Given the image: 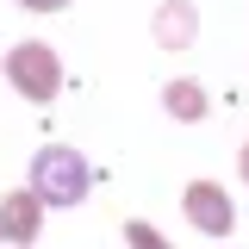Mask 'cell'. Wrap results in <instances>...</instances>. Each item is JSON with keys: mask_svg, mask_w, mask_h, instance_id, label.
<instances>
[{"mask_svg": "<svg viewBox=\"0 0 249 249\" xmlns=\"http://www.w3.org/2000/svg\"><path fill=\"white\" fill-rule=\"evenodd\" d=\"M88 156L69 150V143H44V150L31 156V193L44 199V206H56V212H69V206H81L88 199Z\"/></svg>", "mask_w": 249, "mask_h": 249, "instance_id": "obj_1", "label": "cell"}, {"mask_svg": "<svg viewBox=\"0 0 249 249\" xmlns=\"http://www.w3.org/2000/svg\"><path fill=\"white\" fill-rule=\"evenodd\" d=\"M6 81L25 93V100H37V106H50L62 93V62L50 44H37V37H25V44H13L6 50Z\"/></svg>", "mask_w": 249, "mask_h": 249, "instance_id": "obj_2", "label": "cell"}, {"mask_svg": "<svg viewBox=\"0 0 249 249\" xmlns=\"http://www.w3.org/2000/svg\"><path fill=\"white\" fill-rule=\"evenodd\" d=\"M181 212H187V224H193V231H206V237L237 231V218H231V193L212 187V181H193V187H187V193H181Z\"/></svg>", "mask_w": 249, "mask_h": 249, "instance_id": "obj_3", "label": "cell"}, {"mask_svg": "<svg viewBox=\"0 0 249 249\" xmlns=\"http://www.w3.org/2000/svg\"><path fill=\"white\" fill-rule=\"evenodd\" d=\"M37 231H44V199H37V193H6V199H0V237H6V243H31V237H37Z\"/></svg>", "mask_w": 249, "mask_h": 249, "instance_id": "obj_4", "label": "cell"}, {"mask_svg": "<svg viewBox=\"0 0 249 249\" xmlns=\"http://www.w3.org/2000/svg\"><path fill=\"white\" fill-rule=\"evenodd\" d=\"M193 25H199V13H193L187 0H168V6L156 13V44H162V50H187V44H193Z\"/></svg>", "mask_w": 249, "mask_h": 249, "instance_id": "obj_5", "label": "cell"}, {"mask_svg": "<svg viewBox=\"0 0 249 249\" xmlns=\"http://www.w3.org/2000/svg\"><path fill=\"white\" fill-rule=\"evenodd\" d=\"M162 106H168V112H175L181 124H199L206 112H212V100L193 88V81H168V88H162Z\"/></svg>", "mask_w": 249, "mask_h": 249, "instance_id": "obj_6", "label": "cell"}, {"mask_svg": "<svg viewBox=\"0 0 249 249\" xmlns=\"http://www.w3.org/2000/svg\"><path fill=\"white\" fill-rule=\"evenodd\" d=\"M124 243H131V249H168L150 224H143V218H131V224H124Z\"/></svg>", "mask_w": 249, "mask_h": 249, "instance_id": "obj_7", "label": "cell"}, {"mask_svg": "<svg viewBox=\"0 0 249 249\" xmlns=\"http://www.w3.org/2000/svg\"><path fill=\"white\" fill-rule=\"evenodd\" d=\"M19 6H31V13H62L69 0H19Z\"/></svg>", "mask_w": 249, "mask_h": 249, "instance_id": "obj_8", "label": "cell"}, {"mask_svg": "<svg viewBox=\"0 0 249 249\" xmlns=\"http://www.w3.org/2000/svg\"><path fill=\"white\" fill-rule=\"evenodd\" d=\"M237 168H243V181H249V143H243V156H237Z\"/></svg>", "mask_w": 249, "mask_h": 249, "instance_id": "obj_9", "label": "cell"}, {"mask_svg": "<svg viewBox=\"0 0 249 249\" xmlns=\"http://www.w3.org/2000/svg\"><path fill=\"white\" fill-rule=\"evenodd\" d=\"M13 249H31V243H13Z\"/></svg>", "mask_w": 249, "mask_h": 249, "instance_id": "obj_10", "label": "cell"}]
</instances>
